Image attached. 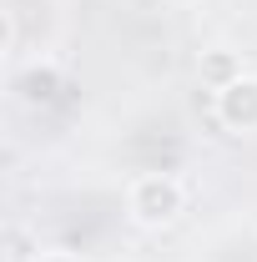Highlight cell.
Wrapping results in <instances>:
<instances>
[{
  "label": "cell",
  "instance_id": "cell-1",
  "mask_svg": "<svg viewBox=\"0 0 257 262\" xmlns=\"http://www.w3.org/2000/svg\"><path fill=\"white\" fill-rule=\"evenodd\" d=\"M182 212H187V187H182L172 171H141V177H131L126 217L136 222V227L161 232V227H172Z\"/></svg>",
  "mask_w": 257,
  "mask_h": 262
},
{
  "label": "cell",
  "instance_id": "cell-2",
  "mask_svg": "<svg viewBox=\"0 0 257 262\" xmlns=\"http://www.w3.org/2000/svg\"><path fill=\"white\" fill-rule=\"evenodd\" d=\"M217 121L227 131H257V76H237L232 86L217 91Z\"/></svg>",
  "mask_w": 257,
  "mask_h": 262
},
{
  "label": "cell",
  "instance_id": "cell-3",
  "mask_svg": "<svg viewBox=\"0 0 257 262\" xmlns=\"http://www.w3.org/2000/svg\"><path fill=\"white\" fill-rule=\"evenodd\" d=\"M15 91L26 101H51L56 91H61V71H56V61H31L26 71H20V81H15Z\"/></svg>",
  "mask_w": 257,
  "mask_h": 262
},
{
  "label": "cell",
  "instance_id": "cell-4",
  "mask_svg": "<svg viewBox=\"0 0 257 262\" xmlns=\"http://www.w3.org/2000/svg\"><path fill=\"white\" fill-rule=\"evenodd\" d=\"M237 76H247V71H242V56H237V51H202V81H207L212 91L232 86Z\"/></svg>",
  "mask_w": 257,
  "mask_h": 262
},
{
  "label": "cell",
  "instance_id": "cell-5",
  "mask_svg": "<svg viewBox=\"0 0 257 262\" xmlns=\"http://www.w3.org/2000/svg\"><path fill=\"white\" fill-rule=\"evenodd\" d=\"M31 262H81L76 252H61V247H46V252H35Z\"/></svg>",
  "mask_w": 257,
  "mask_h": 262
},
{
  "label": "cell",
  "instance_id": "cell-6",
  "mask_svg": "<svg viewBox=\"0 0 257 262\" xmlns=\"http://www.w3.org/2000/svg\"><path fill=\"white\" fill-rule=\"evenodd\" d=\"M166 5H197V0H166Z\"/></svg>",
  "mask_w": 257,
  "mask_h": 262
}]
</instances>
